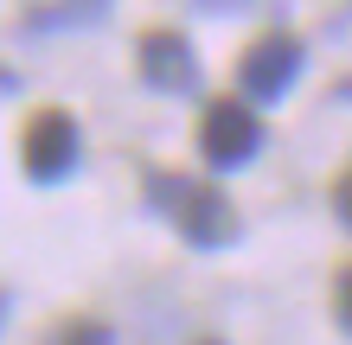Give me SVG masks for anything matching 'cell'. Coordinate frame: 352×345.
<instances>
[{
	"label": "cell",
	"instance_id": "cell-6",
	"mask_svg": "<svg viewBox=\"0 0 352 345\" xmlns=\"http://www.w3.org/2000/svg\"><path fill=\"white\" fill-rule=\"evenodd\" d=\"M109 0H26V32H52V26H84V19H102Z\"/></svg>",
	"mask_w": 352,
	"mask_h": 345
},
{
	"label": "cell",
	"instance_id": "cell-7",
	"mask_svg": "<svg viewBox=\"0 0 352 345\" xmlns=\"http://www.w3.org/2000/svg\"><path fill=\"white\" fill-rule=\"evenodd\" d=\"M116 333L102 326V320H65V326L52 333V345H109Z\"/></svg>",
	"mask_w": 352,
	"mask_h": 345
},
{
	"label": "cell",
	"instance_id": "cell-1",
	"mask_svg": "<svg viewBox=\"0 0 352 345\" xmlns=\"http://www.w3.org/2000/svg\"><path fill=\"white\" fill-rule=\"evenodd\" d=\"M148 198L154 211L167 217V224L199 243V250H224V243H237V205L224 198L212 179H186V173H148Z\"/></svg>",
	"mask_w": 352,
	"mask_h": 345
},
{
	"label": "cell",
	"instance_id": "cell-12",
	"mask_svg": "<svg viewBox=\"0 0 352 345\" xmlns=\"http://www.w3.org/2000/svg\"><path fill=\"white\" fill-rule=\"evenodd\" d=\"M199 345H218V339H199Z\"/></svg>",
	"mask_w": 352,
	"mask_h": 345
},
{
	"label": "cell",
	"instance_id": "cell-9",
	"mask_svg": "<svg viewBox=\"0 0 352 345\" xmlns=\"http://www.w3.org/2000/svg\"><path fill=\"white\" fill-rule=\"evenodd\" d=\"M333 313H340V326L352 333V269H346V275L333 281Z\"/></svg>",
	"mask_w": 352,
	"mask_h": 345
},
{
	"label": "cell",
	"instance_id": "cell-3",
	"mask_svg": "<svg viewBox=\"0 0 352 345\" xmlns=\"http://www.w3.org/2000/svg\"><path fill=\"white\" fill-rule=\"evenodd\" d=\"M263 147V121L250 103H237V96H212L199 115V154L212 160V167H243Z\"/></svg>",
	"mask_w": 352,
	"mask_h": 345
},
{
	"label": "cell",
	"instance_id": "cell-10",
	"mask_svg": "<svg viewBox=\"0 0 352 345\" xmlns=\"http://www.w3.org/2000/svg\"><path fill=\"white\" fill-rule=\"evenodd\" d=\"M199 7H212V13H231V7H243V0H199Z\"/></svg>",
	"mask_w": 352,
	"mask_h": 345
},
{
	"label": "cell",
	"instance_id": "cell-4",
	"mask_svg": "<svg viewBox=\"0 0 352 345\" xmlns=\"http://www.w3.org/2000/svg\"><path fill=\"white\" fill-rule=\"evenodd\" d=\"M295 77H301V38H288V32H263V38H250V51L237 58V84H243L250 103L288 96Z\"/></svg>",
	"mask_w": 352,
	"mask_h": 345
},
{
	"label": "cell",
	"instance_id": "cell-11",
	"mask_svg": "<svg viewBox=\"0 0 352 345\" xmlns=\"http://www.w3.org/2000/svg\"><path fill=\"white\" fill-rule=\"evenodd\" d=\"M0 320H7V288H0Z\"/></svg>",
	"mask_w": 352,
	"mask_h": 345
},
{
	"label": "cell",
	"instance_id": "cell-5",
	"mask_svg": "<svg viewBox=\"0 0 352 345\" xmlns=\"http://www.w3.org/2000/svg\"><path fill=\"white\" fill-rule=\"evenodd\" d=\"M135 64H141V84L167 90V96H186L199 90V58H192V38L173 32V26H148L135 38Z\"/></svg>",
	"mask_w": 352,
	"mask_h": 345
},
{
	"label": "cell",
	"instance_id": "cell-2",
	"mask_svg": "<svg viewBox=\"0 0 352 345\" xmlns=\"http://www.w3.org/2000/svg\"><path fill=\"white\" fill-rule=\"evenodd\" d=\"M77 121L71 109H32L26 128H19V167H26V179H38V186H52V179H65L77 167Z\"/></svg>",
	"mask_w": 352,
	"mask_h": 345
},
{
	"label": "cell",
	"instance_id": "cell-8",
	"mask_svg": "<svg viewBox=\"0 0 352 345\" xmlns=\"http://www.w3.org/2000/svg\"><path fill=\"white\" fill-rule=\"evenodd\" d=\"M333 211H340V224L352 230V160H346V173L333 179Z\"/></svg>",
	"mask_w": 352,
	"mask_h": 345
}]
</instances>
